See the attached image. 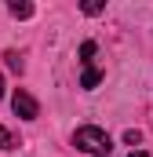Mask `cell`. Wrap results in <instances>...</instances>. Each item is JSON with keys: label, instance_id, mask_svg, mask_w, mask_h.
<instances>
[{"label": "cell", "instance_id": "cell-6", "mask_svg": "<svg viewBox=\"0 0 153 157\" xmlns=\"http://www.w3.org/2000/svg\"><path fill=\"white\" fill-rule=\"evenodd\" d=\"M91 59H95V40H84V44H80V62L91 66Z\"/></svg>", "mask_w": 153, "mask_h": 157}, {"label": "cell", "instance_id": "cell-4", "mask_svg": "<svg viewBox=\"0 0 153 157\" xmlns=\"http://www.w3.org/2000/svg\"><path fill=\"white\" fill-rule=\"evenodd\" d=\"M0 150H18V135L7 132L4 124H0Z\"/></svg>", "mask_w": 153, "mask_h": 157}, {"label": "cell", "instance_id": "cell-7", "mask_svg": "<svg viewBox=\"0 0 153 157\" xmlns=\"http://www.w3.org/2000/svg\"><path fill=\"white\" fill-rule=\"evenodd\" d=\"M99 11H106L102 0H88V4H84V15H99Z\"/></svg>", "mask_w": 153, "mask_h": 157}, {"label": "cell", "instance_id": "cell-11", "mask_svg": "<svg viewBox=\"0 0 153 157\" xmlns=\"http://www.w3.org/2000/svg\"><path fill=\"white\" fill-rule=\"evenodd\" d=\"M0 99H4V77H0Z\"/></svg>", "mask_w": 153, "mask_h": 157}, {"label": "cell", "instance_id": "cell-1", "mask_svg": "<svg viewBox=\"0 0 153 157\" xmlns=\"http://www.w3.org/2000/svg\"><path fill=\"white\" fill-rule=\"evenodd\" d=\"M73 146H76V150H84V154L106 157L110 150H113V139H110L102 128H95V124H84V128H76V132H73Z\"/></svg>", "mask_w": 153, "mask_h": 157}, {"label": "cell", "instance_id": "cell-5", "mask_svg": "<svg viewBox=\"0 0 153 157\" xmlns=\"http://www.w3.org/2000/svg\"><path fill=\"white\" fill-rule=\"evenodd\" d=\"M7 11H11L15 18H29V15H33V4H18V0H11Z\"/></svg>", "mask_w": 153, "mask_h": 157}, {"label": "cell", "instance_id": "cell-2", "mask_svg": "<svg viewBox=\"0 0 153 157\" xmlns=\"http://www.w3.org/2000/svg\"><path fill=\"white\" fill-rule=\"evenodd\" d=\"M11 110H15V117H22V121H33V117L40 113L37 99H33L29 91H22V88H18V91L11 95Z\"/></svg>", "mask_w": 153, "mask_h": 157}, {"label": "cell", "instance_id": "cell-10", "mask_svg": "<svg viewBox=\"0 0 153 157\" xmlns=\"http://www.w3.org/2000/svg\"><path fill=\"white\" fill-rule=\"evenodd\" d=\"M128 157H150V154H142V150H131V154H128Z\"/></svg>", "mask_w": 153, "mask_h": 157}, {"label": "cell", "instance_id": "cell-8", "mask_svg": "<svg viewBox=\"0 0 153 157\" xmlns=\"http://www.w3.org/2000/svg\"><path fill=\"white\" fill-rule=\"evenodd\" d=\"M7 66H11V70H15V73H22V59H18V55H15V51H7Z\"/></svg>", "mask_w": 153, "mask_h": 157}, {"label": "cell", "instance_id": "cell-9", "mask_svg": "<svg viewBox=\"0 0 153 157\" xmlns=\"http://www.w3.org/2000/svg\"><path fill=\"white\" fill-rule=\"evenodd\" d=\"M124 143H128V146H139V143H142V132H124Z\"/></svg>", "mask_w": 153, "mask_h": 157}, {"label": "cell", "instance_id": "cell-3", "mask_svg": "<svg viewBox=\"0 0 153 157\" xmlns=\"http://www.w3.org/2000/svg\"><path fill=\"white\" fill-rule=\"evenodd\" d=\"M102 77H106V73H102L99 66H84V77H80V88H88V91H91V88H99V84H102Z\"/></svg>", "mask_w": 153, "mask_h": 157}]
</instances>
